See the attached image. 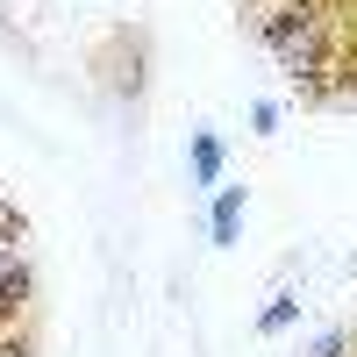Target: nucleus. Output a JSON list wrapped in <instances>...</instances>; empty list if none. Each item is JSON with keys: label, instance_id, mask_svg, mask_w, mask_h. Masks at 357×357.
Masks as SVG:
<instances>
[{"label": "nucleus", "instance_id": "obj_1", "mask_svg": "<svg viewBox=\"0 0 357 357\" xmlns=\"http://www.w3.org/2000/svg\"><path fill=\"white\" fill-rule=\"evenodd\" d=\"M243 207H250V193H243V186H222V193H215V215H207V236H215L222 250L236 243V229H243Z\"/></svg>", "mask_w": 357, "mask_h": 357}, {"label": "nucleus", "instance_id": "obj_2", "mask_svg": "<svg viewBox=\"0 0 357 357\" xmlns=\"http://www.w3.org/2000/svg\"><path fill=\"white\" fill-rule=\"evenodd\" d=\"M193 186H222V136L193 129Z\"/></svg>", "mask_w": 357, "mask_h": 357}, {"label": "nucleus", "instance_id": "obj_3", "mask_svg": "<svg viewBox=\"0 0 357 357\" xmlns=\"http://www.w3.org/2000/svg\"><path fill=\"white\" fill-rule=\"evenodd\" d=\"M293 314H301V293H272V307L257 314V329H264V336H279V329H293Z\"/></svg>", "mask_w": 357, "mask_h": 357}, {"label": "nucleus", "instance_id": "obj_4", "mask_svg": "<svg viewBox=\"0 0 357 357\" xmlns=\"http://www.w3.org/2000/svg\"><path fill=\"white\" fill-rule=\"evenodd\" d=\"M350 343H357V336H350V329H321V336H314V350H307V357H350Z\"/></svg>", "mask_w": 357, "mask_h": 357}, {"label": "nucleus", "instance_id": "obj_5", "mask_svg": "<svg viewBox=\"0 0 357 357\" xmlns=\"http://www.w3.org/2000/svg\"><path fill=\"white\" fill-rule=\"evenodd\" d=\"M250 122H257V136H279V100H257Z\"/></svg>", "mask_w": 357, "mask_h": 357}]
</instances>
